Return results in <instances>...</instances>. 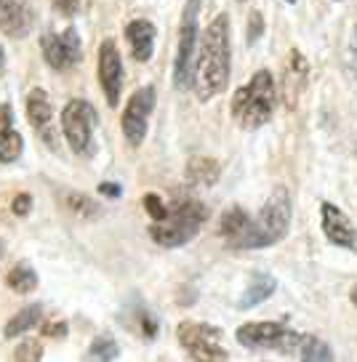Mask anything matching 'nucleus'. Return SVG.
I'll list each match as a JSON object with an SVG mask.
<instances>
[{
	"mask_svg": "<svg viewBox=\"0 0 357 362\" xmlns=\"http://www.w3.org/2000/svg\"><path fill=\"white\" fill-rule=\"evenodd\" d=\"M27 117L38 134L43 136L48 147H56V134H54V107L51 99L43 88H33L27 93Z\"/></svg>",
	"mask_w": 357,
	"mask_h": 362,
	"instance_id": "12",
	"label": "nucleus"
},
{
	"mask_svg": "<svg viewBox=\"0 0 357 362\" xmlns=\"http://www.w3.org/2000/svg\"><path fill=\"white\" fill-rule=\"evenodd\" d=\"M33 30V8L27 0H0V33L24 37Z\"/></svg>",
	"mask_w": 357,
	"mask_h": 362,
	"instance_id": "13",
	"label": "nucleus"
},
{
	"mask_svg": "<svg viewBox=\"0 0 357 362\" xmlns=\"http://www.w3.org/2000/svg\"><path fill=\"white\" fill-rule=\"evenodd\" d=\"M118 341L112 336H99V339L91 341L89 354H86V362H112L118 357Z\"/></svg>",
	"mask_w": 357,
	"mask_h": 362,
	"instance_id": "23",
	"label": "nucleus"
},
{
	"mask_svg": "<svg viewBox=\"0 0 357 362\" xmlns=\"http://www.w3.org/2000/svg\"><path fill=\"white\" fill-rule=\"evenodd\" d=\"M94 125L96 110L86 99H72L62 112V131L75 155L91 158L94 155Z\"/></svg>",
	"mask_w": 357,
	"mask_h": 362,
	"instance_id": "7",
	"label": "nucleus"
},
{
	"mask_svg": "<svg viewBox=\"0 0 357 362\" xmlns=\"http://www.w3.org/2000/svg\"><path fill=\"white\" fill-rule=\"evenodd\" d=\"M222 176V168L213 158H192L187 163V181L195 187H213Z\"/></svg>",
	"mask_w": 357,
	"mask_h": 362,
	"instance_id": "16",
	"label": "nucleus"
},
{
	"mask_svg": "<svg viewBox=\"0 0 357 362\" xmlns=\"http://www.w3.org/2000/svg\"><path fill=\"white\" fill-rule=\"evenodd\" d=\"M99 83L104 90V99L110 107L120 102V88H123V62H120V51L118 43L107 37L101 40L99 48Z\"/></svg>",
	"mask_w": 357,
	"mask_h": 362,
	"instance_id": "10",
	"label": "nucleus"
},
{
	"mask_svg": "<svg viewBox=\"0 0 357 362\" xmlns=\"http://www.w3.org/2000/svg\"><path fill=\"white\" fill-rule=\"evenodd\" d=\"M230 16L219 13L200 37L198 59H195V93L200 102H211L230 83Z\"/></svg>",
	"mask_w": 357,
	"mask_h": 362,
	"instance_id": "1",
	"label": "nucleus"
},
{
	"mask_svg": "<svg viewBox=\"0 0 357 362\" xmlns=\"http://www.w3.org/2000/svg\"><path fill=\"white\" fill-rule=\"evenodd\" d=\"M3 62H6V57H3V48H0V72H3V67H6Z\"/></svg>",
	"mask_w": 357,
	"mask_h": 362,
	"instance_id": "35",
	"label": "nucleus"
},
{
	"mask_svg": "<svg viewBox=\"0 0 357 362\" xmlns=\"http://www.w3.org/2000/svg\"><path fill=\"white\" fill-rule=\"evenodd\" d=\"M275 288H278V283H275V277H272V274L256 272V274L251 277V283H248L243 298H240V309H251V306L267 301L269 296L275 293Z\"/></svg>",
	"mask_w": 357,
	"mask_h": 362,
	"instance_id": "15",
	"label": "nucleus"
},
{
	"mask_svg": "<svg viewBox=\"0 0 357 362\" xmlns=\"http://www.w3.org/2000/svg\"><path fill=\"white\" fill-rule=\"evenodd\" d=\"M40 317H43V306L40 304L24 306L22 312H16V315L6 322L3 336H6V339H16V336H22V333H30V330L40 322Z\"/></svg>",
	"mask_w": 357,
	"mask_h": 362,
	"instance_id": "17",
	"label": "nucleus"
},
{
	"mask_svg": "<svg viewBox=\"0 0 357 362\" xmlns=\"http://www.w3.org/2000/svg\"><path fill=\"white\" fill-rule=\"evenodd\" d=\"M288 3H296V0H288Z\"/></svg>",
	"mask_w": 357,
	"mask_h": 362,
	"instance_id": "36",
	"label": "nucleus"
},
{
	"mask_svg": "<svg viewBox=\"0 0 357 362\" xmlns=\"http://www.w3.org/2000/svg\"><path fill=\"white\" fill-rule=\"evenodd\" d=\"M22 136L11 125H0V163H13L22 155Z\"/></svg>",
	"mask_w": 357,
	"mask_h": 362,
	"instance_id": "21",
	"label": "nucleus"
},
{
	"mask_svg": "<svg viewBox=\"0 0 357 362\" xmlns=\"http://www.w3.org/2000/svg\"><path fill=\"white\" fill-rule=\"evenodd\" d=\"M40 48H43V57H45V64L54 69H67L72 67V62L67 57V48H64V40H62V35H54L48 33L43 35V40H40Z\"/></svg>",
	"mask_w": 357,
	"mask_h": 362,
	"instance_id": "18",
	"label": "nucleus"
},
{
	"mask_svg": "<svg viewBox=\"0 0 357 362\" xmlns=\"http://www.w3.org/2000/svg\"><path fill=\"white\" fill-rule=\"evenodd\" d=\"M6 283L11 288L13 293H33L35 288H38V274L30 264H16L11 272H8V277H6Z\"/></svg>",
	"mask_w": 357,
	"mask_h": 362,
	"instance_id": "19",
	"label": "nucleus"
},
{
	"mask_svg": "<svg viewBox=\"0 0 357 362\" xmlns=\"http://www.w3.org/2000/svg\"><path fill=\"white\" fill-rule=\"evenodd\" d=\"M248 43H256L259 35H261V30H264V22H261V13H251V19H248Z\"/></svg>",
	"mask_w": 357,
	"mask_h": 362,
	"instance_id": "28",
	"label": "nucleus"
},
{
	"mask_svg": "<svg viewBox=\"0 0 357 362\" xmlns=\"http://www.w3.org/2000/svg\"><path fill=\"white\" fill-rule=\"evenodd\" d=\"M125 40L131 45V57L144 64L155 51V24L147 19H134L125 27Z\"/></svg>",
	"mask_w": 357,
	"mask_h": 362,
	"instance_id": "14",
	"label": "nucleus"
},
{
	"mask_svg": "<svg viewBox=\"0 0 357 362\" xmlns=\"http://www.w3.org/2000/svg\"><path fill=\"white\" fill-rule=\"evenodd\" d=\"M349 298H352V304L357 306V285H355V288H352V293H349Z\"/></svg>",
	"mask_w": 357,
	"mask_h": 362,
	"instance_id": "34",
	"label": "nucleus"
},
{
	"mask_svg": "<svg viewBox=\"0 0 357 362\" xmlns=\"http://www.w3.org/2000/svg\"><path fill=\"white\" fill-rule=\"evenodd\" d=\"M43 360V344L38 339L22 341L13 351V362H40Z\"/></svg>",
	"mask_w": 357,
	"mask_h": 362,
	"instance_id": "25",
	"label": "nucleus"
},
{
	"mask_svg": "<svg viewBox=\"0 0 357 362\" xmlns=\"http://www.w3.org/2000/svg\"><path fill=\"white\" fill-rule=\"evenodd\" d=\"M320 216H323V232L328 243H334V245L346 250H357V229L339 205L323 203Z\"/></svg>",
	"mask_w": 357,
	"mask_h": 362,
	"instance_id": "11",
	"label": "nucleus"
},
{
	"mask_svg": "<svg viewBox=\"0 0 357 362\" xmlns=\"http://www.w3.org/2000/svg\"><path fill=\"white\" fill-rule=\"evenodd\" d=\"M248 221H251V216H248L243 208H230V211L222 216L219 232H222V238H227V243L232 245L234 240L243 235V229L248 226Z\"/></svg>",
	"mask_w": 357,
	"mask_h": 362,
	"instance_id": "20",
	"label": "nucleus"
},
{
	"mask_svg": "<svg viewBox=\"0 0 357 362\" xmlns=\"http://www.w3.org/2000/svg\"><path fill=\"white\" fill-rule=\"evenodd\" d=\"M144 208H147V214L152 216V221H163V218L168 216V208L163 205V200H160L157 194H147Z\"/></svg>",
	"mask_w": 357,
	"mask_h": 362,
	"instance_id": "27",
	"label": "nucleus"
},
{
	"mask_svg": "<svg viewBox=\"0 0 357 362\" xmlns=\"http://www.w3.org/2000/svg\"><path fill=\"white\" fill-rule=\"evenodd\" d=\"M349 69L357 75V27L352 33V43H349Z\"/></svg>",
	"mask_w": 357,
	"mask_h": 362,
	"instance_id": "31",
	"label": "nucleus"
},
{
	"mask_svg": "<svg viewBox=\"0 0 357 362\" xmlns=\"http://www.w3.org/2000/svg\"><path fill=\"white\" fill-rule=\"evenodd\" d=\"M205 221H208V208L198 200H184L168 208V216L163 221H155L149 226V238L163 248H178L190 243Z\"/></svg>",
	"mask_w": 357,
	"mask_h": 362,
	"instance_id": "4",
	"label": "nucleus"
},
{
	"mask_svg": "<svg viewBox=\"0 0 357 362\" xmlns=\"http://www.w3.org/2000/svg\"><path fill=\"white\" fill-rule=\"evenodd\" d=\"M203 0H187L181 13V30H178L176 62H174V83L176 88H190L195 83V59H198V16H200Z\"/></svg>",
	"mask_w": 357,
	"mask_h": 362,
	"instance_id": "5",
	"label": "nucleus"
},
{
	"mask_svg": "<svg viewBox=\"0 0 357 362\" xmlns=\"http://www.w3.org/2000/svg\"><path fill=\"white\" fill-rule=\"evenodd\" d=\"M275 112V80L267 69H259L254 78L248 80V86L234 90L232 96V117L240 128L256 131Z\"/></svg>",
	"mask_w": 357,
	"mask_h": 362,
	"instance_id": "3",
	"label": "nucleus"
},
{
	"mask_svg": "<svg viewBox=\"0 0 357 362\" xmlns=\"http://www.w3.org/2000/svg\"><path fill=\"white\" fill-rule=\"evenodd\" d=\"M62 40H64V48H67V57L72 64H78L80 59H83V45H80V35L75 27H67L64 33H62Z\"/></svg>",
	"mask_w": 357,
	"mask_h": 362,
	"instance_id": "26",
	"label": "nucleus"
},
{
	"mask_svg": "<svg viewBox=\"0 0 357 362\" xmlns=\"http://www.w3.org/2000/svg\"><path fill=\"white\" fill-rule=\"evenodd\" d=\"M178 344L187 349L195 362H227L230 351L222 344V330L208 325V322H181L176 328Z\"/></svg>",
	"mask_w": 357,
	"mask_h": 362,
	"instance_id": "6",
	"label": "nucleus"
},
{
	"mask_svg": "<svg viewBox=\"0 0 357 362\" xmlns=\"http://www.w3.org/2000/svg\"><path fill=\"white\" fill-rule=\"evenodd\" d=\"M30 208H33V197H30V194H16V197H13L11 211L16 216H27L30 214Z\"/></svg>",
	"mask_w": 357,
	"mask_h": 362,
	"instance_id": "29",
	"label": "nucleus"
},
{
	"mask_svg": "<svg viewBox=\"0 0 357 362\" xmlns=\"http://www.w3.org/2000/svg\"><path fill=\"white\" fill-rule=\"evenodd\" d=\"M99 192L107 194V197H118V194H120V187H118V184H107V181H104V184L99 187Z\"/></svg>",
	"mask_w": 357,
	"mask_h": 362,
	"instance_id": "32",
	"label": "nucleus"
},
{
	"mask_svg": "<svg viewBox=\"0 0 357 362\" xmlns=\"http://www.w3.org/2000/svg\"><path fill=\"white\" fill-rule=\"evenodd\" d=\"M299 357L302 362H334V351L317 336H304L302 346H299Z\"/></svg>",
	"mask_w": 357,
	"mask_h": 362,
	"instance_id": "22",
	"label": "nucleus"
},
{
	"mask_svg": "<svg viewBox=\"0 0 357 362\" xmlns=\"http://www.w3.org/2000/svg\"><path fill=\"white\" fill-rule=\"evenodd\" d=\"M152 110H155V88L144 86V88L134 90V96L128 99V104H125L123 110V120H120L123 134L131 147H142Z\"/></svg>",
	"mask_w": 357,
	"mask_h": 362,
	"instance_id": "9",
	"label": "nucleus"
},
{
	"mask_svg": "<svg viewBox=\"0 0 357 362\" xmlns=\"http://www.w3.org/2000/svg\"><path fill=\"white\" fill-rule=\"evenodd\" d=\"M64 330H67V325H64V322H59V325H45L43 333L45 336H64Z\"/></svg>",
	"mask_w": 357,
	"mask_h": 362,
	"instance_id": "33",
	"label": "nucleus"
},
{
	"mask_svg": "<svg viewBox=\"0 0 357 362\" xmlns=\"http://www.w3.org/2000/svg\"><path fill=\"white\" fill-rule=\"evenodd\" d=\"M299 333L285 328L283 322H246L237 328V341L248 349H278L290 351L302 346Z\"/></svg>",
	"mask_w": 357,
	"mask_h": 362,
	"instance_id": "8",
	"label": "nucleus"
},
{
	"mask_svg": "<svg viewBox=\"0 0 357 362\" xmlns=\"http://www.w3.org/2000/svg\"><path fill=\"white\" fill-rule=\"evenodd\" d=\"M290 226V194L285 187H275V192L269 194L264 208L259 211L256 218H251L243 235L234 240L232 248L256 250L269 248L288 235Z\"/></svg>",
	"mask_w": 357,
	"mask_h": 362,
	"instance_id": "2",
	"label": "nucleus"
},
{
	"mask_svg": "<svg viewBox=\"0 0 357 362\" xmlns=\"http://www.w3.org/2000/svg\"><path fill=\"white\" fill-rule=\"evenodd\" d=\"M54 6L64 13V16H75L80 8V0H54Z\"/></svg>",
	"mask_w": 357,
	"mask_h": 362,
	"instance_id": "30",
	"label": "nucleus"
},
{
	"mask_svg": "<svg viewBox=\"0 0 357 362\" xmlns=\"http://www.w3.org/2000/svg\"><path fill=\"white\" fill-rule=\"evenodd\" d=\"M67 208L75 216H83V218H99V216H101L99 205L94 203L91 197H86V194H80V192L67 194Z\"/></svg>",
	"mask_w": 357,
	"mask_h": 362,
	"instance_id": "24",
	"label": "nucleus"
}]
</instances>
